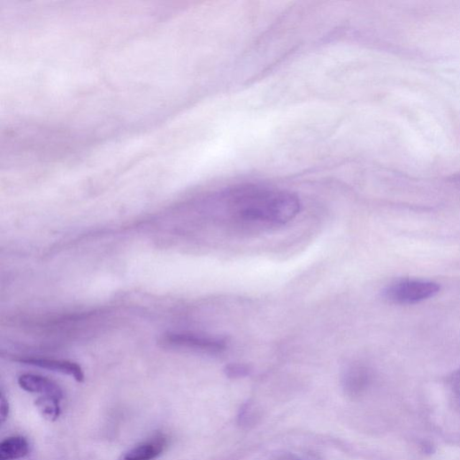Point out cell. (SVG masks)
I'll return each mask as SVG.
<instances>
[{"instance_id": "cell-1", "label": "cell", "mask_w": 460, "mask_h": 460, "mask_svg": "<svg viewBox=\"0 0 460 460\" xmlns=\"http://www.w3.org/2000/svg\"><path fill=\"white\" fill-rule=\"evenodd\" d=\"M234 216L250 223L284 224L300 212L299 199L293 194L257 187L235 189L226 196Z\"/></svg>"}, {"instance_id": "cell-2", "label": "cell", "mask_w": 460, "mask_h": 460, "mask_svg": "<svg viewBox=\"0 0 460 460\" xmlns=\"http://www.w3.org/2000/svg\"><path fill=\"white\" fill-rule=\"evenodd\" d=\"M440 289L435 282L408 280L390 285L385 291V297L395 304H416L434 297Z\"/></svg>"}, {"instance_id": "cell-3", "label": "cell", "mask_w": 460, "mask_h": 460, "mask_svg": "<svg viewBox=\"0 0 460 460\" xmlns=\"http://www.w3.org/2000/svg\"><path fill=\"white\" fill-rule=\"evenodd\" d=\"M165 341L170 345H176V347L188 348L209 353H218L226 348L224 340L196 334H174L168 335Z\"/></svg>"}, {"instance_id": "cell-4", "label": "cell", "mask_w": 460, "mask_h": 460, "mask_svg": "<svg viewBox=\"0 0 460 460\" xmlns=\"http://www.w3.org/2000/svg\"><path fill=\"white\" fill-rule=\"evenodd\" d=\"M19 387L29 393L63 398V390L54 381L35 374H23L19 378Z\"/></svg>"}, {"instance_id": "cell-5", "label": "cell", "mask_w": 460, "mask_h": 460, "mask_svg": "<svg viewBox=\"0 0 460 460\" xmlns=\"http://www.w3.org/2000/svg\"><path fill=\"white\" fill-rule=\"evenodd\" d=\"M19 362L27 365H33L49 371L73 376L79 382H82L84 380V373L81 367L79 364L70 361L44 358H24Z\"/></svg>"}, {"instance_id": "cell-6", "label": "cell", "mask_w": 460, "mask_h": 460, "mask_svg": "<svg viewBox=\"0 0 460 460\" xmlns=\"http://www.w3.org/2000/svg\"><path fill=\"white\" fill-rule=\"evenodd\" d=\"M165 447V442L163 439H153L128 451L124 460H153L164 451Z\"/></svg>"}, {"instance_id": "cell-7", "label": "cell", "mask_w": 460, "mask_h": 460, "mask_svg": "<svg viewBox=\"0 0 460 460\" xmlns=\"http://www.w3.org/2000/svg\"><path fill=\"white\" fill-rule=\"evenodd\" d=\"M29 453V443L21 436H13L0 444V460H18Z\"/></svg>"}, {"instance_id": "cell-8", "label": "cell", "mask_w": 460, "mask_h": 460, "mask_svg": "<svg viewBox=\"0 0 460 460\" xmlns=\"http://www.w3.org/2000/svg\"><path fill=\"white\" fill-rule=\"evenodd\" d=\"M35 407L43 418L54 422L61 414L60 399L42 395L35 401Z\"/></svg>"}, {"instance_id": "cell-9", "label": "cell", "mask_w": 460, "mask_h": 460, "mask_svg": "<svg viewBox=\"0 0 460 460\" xmlns=\"http://www.w3.org/2000/svg\"><path fill=\"white\" fill-rule=\"evenodd\" d=\"M226 372L232 378L243 377L249 374V368L241 364H232L226 368Z\"/></svg>"}, {"instance_id": "cell-10", "label": "cell", "mask_w": 460, "mask_h": 460, "mask_svg": "<svg viewBox=\"0 0 460 460\" xmlns=\"http://www.w3.org/2000/svg\"><path fill=\"white\" fill-rule=\"evenodd\" d=\"M0 416H2L3 422H4L9 416V404L4 395H2V406H0Z\"/></svg>"}]
</instances>
